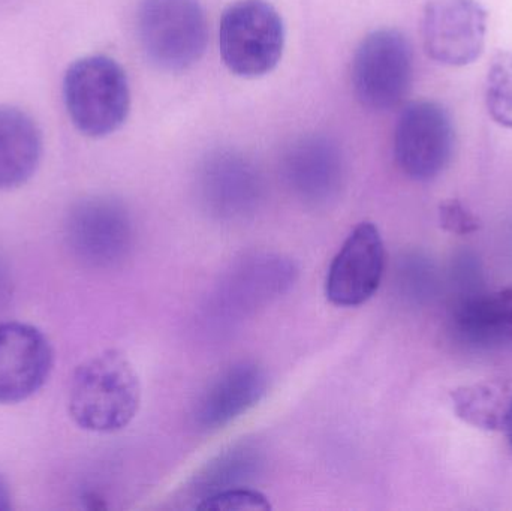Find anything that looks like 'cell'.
Segmentation results:
<instances>
[{
    "label": "cell",
    "instance_id": "6da1fadb",
    "mask_svg": "<svg viewBox=\"0 0 512 511\" xmlns=\"http://www.w3.org/2000/svg\"><path fill=\"white\" fill-rule=\"evenodd\" d=\"M69 414L75 425L96 434L125 429L138 414L141 383L131 360L107 350L81 363L72 375Z\"/></svg>",
    "mask_w": 512,
    "mask_h": 511
},
{
    "label": "cell",
    "instance_id": "7a4b0ae2",
    "mask_svg": "<svg viewBox=\"0 0 512 511\" xmlns=\"http://www.w3.org/2000/svg\"><path fill=\"white\" fill-rule=\"evenodd\" d=\"M63 101L69 119L81 134L108 137L122 128L131 110L126 72L111 57H83L66 71Z\"/></svg>",
    "mask_w": 512,
    "mask_h": 511
},
{
    "label": "cell",
    "instance_id": "3957f363",
    "mask_svg": "<svg viewBox=\"0 0 512 511\" xmlns=\"http://www.w3.org/2000/svg\"><path fill=\"white\" fill-rule=\"evenodd\" d=\"M298 269L291 258L271 252L246 255L216 284L204 306L209 324L231 327L270 305L294 287Z\"/></svg>",
    "mask_w": 512,
    "mask_h": 511
},
{
    "label": "cell",
    "instance_id": "277c9868",
    "mask_svg": "<svg viewBox=\"0 0 512 511\" xmlns=\"http://www.w3.org/2000/svg\"><path fill=\"white\" fill-rule=\"evenodd\" d=\"M137 29L144 54L162 71L191 68L200 62L209 42L200 0H143Z\"/></svg>",
    "mask_w": 512,
    "mask_h": 511
},
{
    "label": "cell",
    "instance_id": "5b68a950",
    "mask_svg": "<svg viewBox=\"0 0 512 511\" xmlns=\"http://www.w3.org/2000/svg\"><path fill=\"white\" fill-rule=\"evenodd\" d=\"M285 26L267 0H237L219 23V51L225 66L242 78L267 75L279 65Z\"/></svg>",
    "mask_w": 512,
    "mask_h": 511
},
{
    "label": "cell",
    "instance_id": "8992f818",
    "mask_svg": "<svg viewBox=\"0 0 512 511\" xmlns=\"http://www.w3.org/2000/svg\"><path fill=\"white\" fill-rule=\"evenodd\" d=\"M65 240L72 257L84 266L114 269L134 251V219L128 207L116 198H84L66 216Z\"/></svg>",
    "mask_w": 512,
    "mask_h": 511
},
{
    "label": "cell",
    "instance_id": "52a82bcc",
    "mask_svg": "<svg viewBox=\"0 0 512 511\" xmlns=\"http://www.w3.org/2000/svg\"><path fill=\"white\" fill-rule=\"evenodd\" d=\"M414 57L408 38L397 29L369 33L352 62V87L363 107L390 111L411 89Z\"/></svg>",
    "mask_w": 512,
    "mask_h": 511
},
{
    "label": "cell",
    "instance_id": "ba28073f",
    "mask_svg": "<svg viewBox=\"0 0 512 511\" xmlns=\"http://www.w3.org/2000/svg\"><path fill=\"white\" fill-rule=\"evenodd\" d=\"M197 197L204 212L216 221H248L264 203V177L239 150H213L198 167Z\"/></svg>",
    "mask_w": 512,
    "mask_h": 511
},
{
    "label": "cell",
    "instance_id": "9c48e42d",
    "mask_svg": "<svg viewBox=\"0 0 512 511\" xmlns=\"http://www.w3.org/2000/svg\"><path fill=\"white\" fill-rule=\"evenodd\" d=\"M450 114L438 102L415 101L403 108L394 131V158L400 170L418 182L438 177L454 150Z\"/></svg>",
    "mask_w": 512,
    "mask_h": 511
},
{
    "label": "cell",
    "instance_id": "30bf717a",
    "mask_svg": "<svg viewBox=\"0 0 512 511\" xmlns=\"http://www.w3.org/2000/svg\"><path fill=\"white\" fill-rule=\"evenodd\" d=\"M421 33L430 59L447 66L471 65L486 45V9L477 0H430Z\"/></svg>",
    "mask_w": 512,
    "mask_h": 511
},
{
    "label": "cell",
    "instance_id": "8fae6325",
    "mask_svg": "<svg viewBox=\"0 0 512 511\" xmlns=\"http://www.w3.org/2000/svg\"><path fill=\"white\" fill-rule=\"evenodd\" d=\"M280 176L301 203L322 207L339 197L345 185L346 164L333 138L307 134L295 138L280 158Z\"/></svg>",
    "mask_w": 512,
    "mask_h": 511
},
{
    "label": "cell",
    "instance_id": "7c38bea8",
    "mask_svg": "<svg viewBox=\"0 0 512 511\" xmlns=\"http://www.w3.org/2000/svg\"><path fill=\"white\" fill-rule=\"evenodd\" d=\"M385 246L373 222H361L351 231L325 278V296L340 308H357L369 302L381 287Z\"/></svg>",
    "mask_w": 512,
    "mask_h": 511
},
{
    "label": "cell",
    "instance_id": "4fadbf2b",
    "mask_svg": "<svg viewBox=\"0 0 512 511\" xmlns=\"http://www.w3.org/2000/svg\"><path fill=\"white\" fill-rule=\"evenodd\" d=\"M54 351L32 324L0 323V404H18L35 395L50 377Z\"/></svg>",
    "mask_w": 512,
    "mask_h": 511
},
{
    "label": "cell",
    "instance_id": "5bb4252c",
    "mask_svg": "<svg viewBox=\"0 0 512 511\" xmlns=\"http://www.w3.org/2000/svg\"><path fill=\"white\" fill-rule=\"evenodd\" d=\"M267 390V372L258 363H234L201 393L194 408L195 425L201 431L225 428L256 407Z\"/></svg>",
    "mask_w": 512,
    "mask_h": 511
},
{
    "label": "cell",
    "instance_id": "9a60e30c",
    "mask_svg": "<svg viewBox=\"0 0 512 511\" xmlns=\"http://www.w3.org/2000/svg\"><path fill=\"white\" fill-rule=\"evenodd\" d=\"M42 158V134L20 108L0 105V191L32 179Z\"/></svg>",
    "mask_w": 512,
    "mask_h": 511
},
{
    "label": "cell",
    "instance_id": "2e32d148",
    "mask_svg": "<svg viewBox=\"0 0 512 511\" xmlns=\"http://www.w3.org/2000/svg\"><path fill=\"white\" fill-rule=\"evenodd\" d=\"M456 324L472 344L512 342V285L463 302L457 309Z\"/></svg>",
    "mask_w": 512,
    "mask_h": 511
},
{
    "label": "cell",
    "instance_id": "e0dca14e",
    "mask_svg": "<svg viewBox=\"0 0 512 511\" xmlns=\"http://www.w3.org/2000/svg\"><path fill=\"white\" fill-rule=\"evenodd\" d=\"M262 467V455L252 444H239L209 462L194 480V494L200 501L218 492L242 488Z\"/></svg>",
    "mask_w": 512,
    "mask_h": 511
},
{
    "label": "cell",
    "instance_id": "ac0fdd59",
    "mask_svg": "<svg viewBox=\"0 0 512 511\" xmlns=\"http://www.w3.org/2000/svg\"><path fill=\"white\" fill-rule=\"evenodd\" d=\"M451 398L454 411L463 422L486 431L504 428L511 398L502 387L475 384L457 389Z\"/></svg>",
    "mask_w": 512,
    "mask_h": 511
},
{
    "label": "cell",
    "instance_id": "d6986e66",
    "mask_svg": "<svg viewBox=\"0 0 512 511\" xmlns=\"http://www.w3.org/2000/svg\"><path fill=\"white\" fill-rule=\"evenodd\" d=\"M486 104L496 123L512 129L511 51H499L490 63L486 81Z\"/></svg>",
    "mask_w": 512,
    "mask_h": 511
},
{
    "label": "cell",
    "instance_id": "ffe728a7",
    "mask_svg": "<svg viewBox=\"0 0 512 511\" xmlns=\"http://www.w3.org/2000/svg\"><path fill=\"white\" fill-rule=\"evenodd\" d=\"M198 510L209 511H268L270 501L261 492L249 488H234L218 492L204 498L197 506Z\"/></svg>",
    "mask_w": 512,
    "mask_h": 511
},
{
    "label": "cell",
    "instance_id": "44dd1931",
    "mask_svg": "<svg viewBox=\"0 0 512 511\" xmlns=\"http://www.w3.org/2000/svg\"><path fill=\"white\" fill-rule=\"evenodd\" d=\"M439 222L448 233L469 236L480 230V219L459 200H447L439 206Z\"/></svg>",
    "mask_w": 512,
    "mask_h": 511
},
{
    "label": "cell",
    "instance_id": "7402d4cb",
    "mask_svg": "<svg viewBox=\"0 0 512 511\" xmlns=\"http://www.w3.org/2000/svg\"><path fill=\"white\" fill-rule=\"evenodd\" d=\"M12 294V279L9 273L8 266L5 261L0 258V309L6 306V303L11 299Z\"/></svg>",
    "mask_w": 512,
    "mask_h": 511
},
{
    "label": "cell",
    "instance_id": "603a6c76",
    "mask_svg": "<svg viewBox=\"0 0 512 511\" xmlns=\"http://www.w3.org/2000/svg\"><path fill=\"white\" fill-rule=\"evenodd\" d=\"M12 509V494L6 480L0 476V511H8Z\"/></svg>",
    "mask_w": 512,
    "mask_h": 511
},
{
    "label": "cell",
    "instance_id": "cb8c5ba5",
    "mask_svg": "<svg viewBox=\"0 0 512 511\" xmlns=\"http://www.w3.org/2000/svg\"><path fill=\"white\" fill-rule=\"evenodd\" d=\"M507 432L508 441L512 449V396L510 399V405H508L507 416H505L504 428Z\"/></svg>",
    "mask_w": 512,
    "mask_h": 511
}]
</instances>
